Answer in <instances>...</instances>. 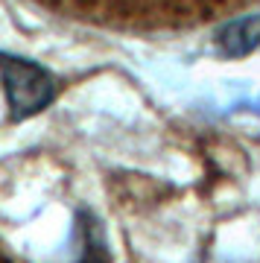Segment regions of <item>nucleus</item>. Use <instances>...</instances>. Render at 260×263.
<instances>
[{
	"label": "nucleus",
	"mask_w": 260,
	"mask_h": 263,
	"mask_svg": "<svg viewBox=\"0 0 260 263\" xmlns=\"http://www.w3.org/2000/svg\"><path fill=\"white\" fill-rule=\"evenodd\" d=\"M0 79H3L6 103L15 120H27L32 114L44 111L56 100L59 91L56 79L47 67L21 56H6V53H0Z\"/></svg>",
	"instance_id": "f257e3e1"
},
{
	"label": "nucleus",
	"mask_w": 260,
	"mask_h": 263,
	"mask_svg": "<svg viewBox=\"0 0 260 263\" xmlns=\"http://www.w3.org/2000/svg\"><path fill=\"white\" fill-rule=\"evenodd\" d=\"M216 50L225 59H243L260 47V15H243L216 29Z\"/></svg>",
	"instance_id": "f03ea898"
}]
</instances>
